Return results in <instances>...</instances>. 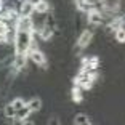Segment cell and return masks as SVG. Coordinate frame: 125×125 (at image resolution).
<instances>
[{
	"instance_id": "13",
	"label": "cell",
	"mask_w": 125,
	"mask_h": 125,
	"mask_svg": "<svg viewBox=\"0 0 125 125\" xmlns=\"http://www.w3.org/2000/svg\"><path fill=\"white\" fill-rule=\"evenodd\" d=\"M47 13H50V2L43 0L35 7V15H47Z\"/></svg>"
},
{
	"instance_id": "1",
	"label": "cell",
	"mask_w": 125,
	"mask_h": 125,
	"mask_svg": "<svg viewBox=\"0 0 125 125\" xmlns=\"http://www.w3.org/2000/svg\"><path fill=\"white\" fill-rule=\"evenodd\" d=\"M32 34L31 31H16L15 40H13V48L15 53L19 55H27L32 48Z\"/></svg>"
},
{
	"instance_id": "15",
	"label": "cell",
	"mask_w": 125,
	"mask_h": 125,
	"mask_svg": "<svg viewBox=\"0 0 125 125\" xmlns=\"http://www.w3.org/2000/svg\"><path fill=\"white\" fill-rule=\"evenodd\" d=\"M114 39L117 43H125V27H119L114 32Z\"/></svg>"
},
{
	"instance_id": "14",
	"label": "cell",
	"mask_w": 125,
	"mask_h": 125,
	"mask_svg": "<svg viewBox=\"0 0 125 125\" xmlns=\"http://www.w3.org/2000/svg\"><path fill=\"white\" fill-rule=\"evenodd\" d=\"M11 104L15 106V109H16V111H19V109H22V107L27 104V101H26L24 98H21V96H16L15 99H11Z\"/></svg>"
},
{
	"instance_id": "5",
	"label": "cell",
	"mask_w": 125,
	"mask_h": 125,
	"mask_svg": "<svg viewBox=\"0 0 125 125\" xmlns=\"http://www.w3.org/2000/svg\"><path fill=\"white\" fill-rule=\"evenodd\" d=\"M15 24H16V29L18 31H31V32L35 31L32 16H19L15 21Z\"/></svg>"
},
{
	"instance_id": "9",
	"label": "cell",
	"mask_w": 125,
	"mask_h": 125,
	"mask_svg": "<svg viewBox=\"0 0 125 125\" xmlns=\"http://www.w3.org/2000/svg\"><path fill=\"white\" fill-rule=\"evenodd\" d=\"M27 106L31 107L32 112H39V111L42 109V106H43V101H42V98H39V96H32L31 99H27Z\"/></svg>"
},
{
	"instance_id": "18",
	"label": "cell",
	"mask_w": 125,
	"mask_h": 125,
	"mask_svg": "<svg viewBox=\"0 0 125 125\" xmlns=\"http://www.w3.org/2000/svg\"><path fill=\"white\" fill-rule=\"evenodd\" d=\"M48 125H62V124H61V120H59L56 115H53V117L48 120Z\"/></svg>"
},
{
	"instance_id": "6",
	"label": "cell",
	"mask_w": 125,
	"mask_h": 125,
	"mask_svg": "<svg viewBox=\"0 0 125 125\" xmlns=\"http://www.w3.org/2000/svg\"><path fill=\"white\" fill-rule=\"evenodd\" d=\"M55 32H56L55 27L48 26V24H43L42 27H39V29H37V37H39V40H42V42H45V43H47V42H50L53 39Z\"/></svg>"
},
{
	"instance_id": "3",
	"label": "cell",
	"mask_w": 125,
	"mask_h": 125,
	"mask_svg": "<svg viewBox=\"0 0 125 125\" xmlns=\"http://www.w3.org/2000/svg\"><path fill=\"white\" fill-rule=\"evenodd\" d=\"M27 58H29L31 62H34L37 67H47V56L42 52L40 48H31L29 53H27Z\"/></svg>"
},
{
	"instance_id": "17",
	"label": "cell",
	"mask_w": 125,
	"mask_h": 125,
	"mask_svg": "<svg viewBox=\"0 0 125 125\" xmlns=\"http://www.w3.org/2000/svg\"><path fill=\"white\" fill-rule=\"evenodd\" d=\"M8 31H10V24L0 19V35H2V37H7Z\"/></svg>"
},
{
	"instance_id": "12",
	"label": "cell",
	"mask_w": 125,
	"mask_h": 125,
	"mask_svg": "<svg viewBox=\"0 0 125 125\" xmlns=\"http://www.w3.org/2000/svg\"><path fill=\"white\" fill-rule=\"evenodd\" d=\"M31 114H32V111H31V107L26 104L22 109H19L18 112H16V119H19V120H22V122H26L27 119L31 117Z\"/></svg>"
},
{
	"instance_id": "16",
	"label": "cell",
	"mask_w": 125,
	"mask_h": 125,
	"mask_svg": "<svg viewBox=\"0 0 125 125\" xmlns=\"http://www.w3.org/2000/svg\"><path fill=\"white\" fill-rule=\"evenodd\" d=\"M98 67H99V56L92 55L90 56V62H88V69L90 71H98Z\"/></svg>"
},
{
	"instance_id": "2",
	"label": "cell",
	"mask_w": 125,
	"mask_h": 125,
	"mask_svg": "<svg viewBox=\"0 0 125 125\" xmlns=\"http://www.w3.org/2000/svg\"><path fill=\"white\" fill-rule=\"evenodd\" d=\"M87 22H88L90 26H103V24H106V16H104V13L99 8H92V10H88L87 13Z\"/></svg>"
},
{
	"instance_id": "10",
	"label": "cell",
	"mask_w": 125,
	"mask_h": 125,
	"mask_svg": "<svg viewBox=\"0 0 125 125\" xmlns=\"http://www.w3.org/2000/svg\"><path fill=\"white\" fill-rule=\"evenodd\" d=\"M16 112H18V111H16L15 106L11 104V101H10V103H5V106H3V117L5 119H8V120L15 119L16 117Z\"/></svg>"
},
{
	"instance_id": "7",
	"label": "cell",
	"mask_w": 125,
	"mask_h": 125,
	"mask_svg": "<svg viewBox=\"0 0 125 125\" xmlns=\"http://www.w3.org/2000/svg\"><path fill=\"white\" fill-rule=\"evenodd\" d=\"M35 13V7L29 0H21L18 3V15L19 16H32Z\"/></svg>"
},
{
	"instance_id": "11",
	"label": "cell",
	"mask_w": 125,
	"mask_h": 125,
	"mask_svg": "<svg viewBox=\"0 0 125 125\" xmlns=\"http://www.w3.org/2000/svg\"><path fill=\"white\" fill-rule=\"evenodd\" d=\"M74 125H93L90 122L88 115L83 114V112H79V114L74 115Z\"/></svg>"
},
{
	"instance_id": "19",
	"label": "cell",
	"mask_w": 125,
	"mask_h": 125,
	"mask_svg": "<svg viewBox=\"0 0 125 125\" xmlns=\"http://www.w3.org/2000/svg\"><path fill=\"white\" fill-rule=\"evenodd\" d=\"M29 2H31V3L34 5V7H37V5L40 3V2H43V0H29Z\"/></svg>"
},
{
	"instance_id": "4",
	"label": "cell",
	"mask_w": 125,
	"mask_h": 125,
	"mask_svg": "<svg viewBox=\"0 0 125 125\" xmlns=\"http://www.w3.org/2000/svg\"><path fill=\"white\" fill-rule=\"evenodd\" d=\"M93 35H95V34H93L92 29H83V31H82L80 35H79L77 40H75V52H79V50H85V48L92 43Z\"/></svg>"
},
{
	"instance_id": "8",
	"label": "cell",
	"mask_w": 125,
	"mask_h": 125,
	"mask_svg": "<svg viewBox=\"0 0 125 125\" xmlns=\"http://www.w3.org/2000/svg\"><path fill=\"white\" fill-rule=\"evenodd\" d=\"M71 99H72L74 104L83 103V90L79 85H72V88H71Z\"/></svg>"
}]
</instances>
